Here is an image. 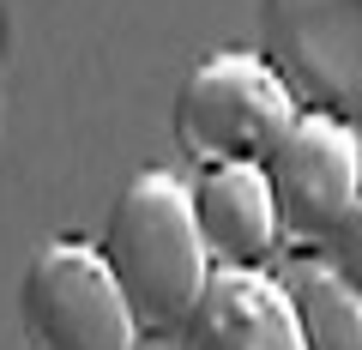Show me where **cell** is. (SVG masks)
Here are the masks:
<instances>
[{"label": "cell", "instance_id": "obj_1", "mask_svg": "<svg viewBox=\"0 0 362 350\" xmlns=\"http://www.w3.org/2000/svg\"><path fill=\"white\" fill-rule=\"evenodd\" d=\"M97 254H103L115 290L127 296L139 338H181V326L194 320L211 284L187 182H175L169 169H139L109 206Z\"/></svg>", "mask_w": 362, "mask_h": 350}, {"label": "cell", "instance_id": "obj_2", "mask_svg": "<svg viewBox=\"0 0 362 350\" xmlns=\"http://www.w3.org/2000/svg\"><path fill=\"white\" fill-rule=\"evenodd\" d=\"M296 115V97L266 54L218 49L181 78L169 133L194 169H266Z\"/></svg>", "mask_w": 362, "mask_h": 350}, {"label": "cell", "instance_id": "obj_3", "mask_svg": "<svg viewBox=\"0 0 362 350\" xmlns=\"http://www.w3.org/2000/svg\"><path fill=\"white\" fill-rule=\"evenodd\" d=\"M259 54L290 85L296 109L362 139V0H266Z\"/></svg>", "mask_w": 362, "mask_h": 350}, {"label": "cell", "instance_id": "obj_4", "mask_svg": "<svg viewBox=\"0 0 362 350\" xmlns=\"http://www.w3.org/2000/svg\"><path fill=\"white\" fill-rule=\"evenodd\" d=\"M25 350H139V320L115 290L103 254L85 242H49L18 278Z\"/></svg>", "mask_w": 362, "mask_h": 350}, {"label": "cell", "instance_id": "obj_5", "mask_svg": "<svg viewBox=\"0 0 362 350\" xmlns=\"http://www.w3.org/2000/svg\"><path fill=\"white\" fill-rule=\"evenodd\" d=\"M266 187L284 223V242L320 247V235L362 199V139L302 109L278 139V151L266 157Z\"/></svg>", "mask_w": 362, "mask_h": 350}, {"label": "cell", "instance_id": "obj_6", "mask_svg": "<svg viewBox=\"0 0 362 350\" xmlns=\"http://www.w3.org/2000/svg\"><path fill=\"white\" fill-rule=\"evenodd\" d=\"M181 350H308L290 308L284 278L266 272H211L194 320L181 326Z\"/></svg>", "mask_w": 362, "mask_h": 350}, {"label": "cell", "instance_id": "obj_7", "mask_svg": "<svg viewBox=\"0 0 362 350\" xmlns=\"http://www.w3.org/2000/svg\"><path fill=\"white\" fill-rule=\"evenodd\" d=\"M187 199H194V230L206 242V259L218 272H259L266 254L284 242L266 169H199Z\"/></svg>", "mask_w": 362, "mask_h": 350}, {"label": "cell", "instance_id": "obj_8", "mask_svg": "<svg viewBox=\"0 0 362 350\" xmlns=\"http://www.w3.org/2000/svg\"><path fill=\"white\" fill-rule=\"evenodd\" d=\"M284 290H290V308L302 320L308 350H362V296L350 284H338L314 254L284 278Z\"/></svg>", "mask_w": 362, "mask_h": 350}, {"label": "cell", "instance_id": "obj_9", "mask_svg": "<svg viewBox=\"0 0 362 350\" xmlns=\"http://www.w3.org/2000/svg\"><path fill=\"white\" fill-rule=\"evenodd\" d=\"M314 259H320V266L338 278V284H350V290L362 296V199H356V206H350L344 218H338L332 230L320 235Z\"/></svg>", "mask_w": 362, "mask_h": 350}]
</instances>
